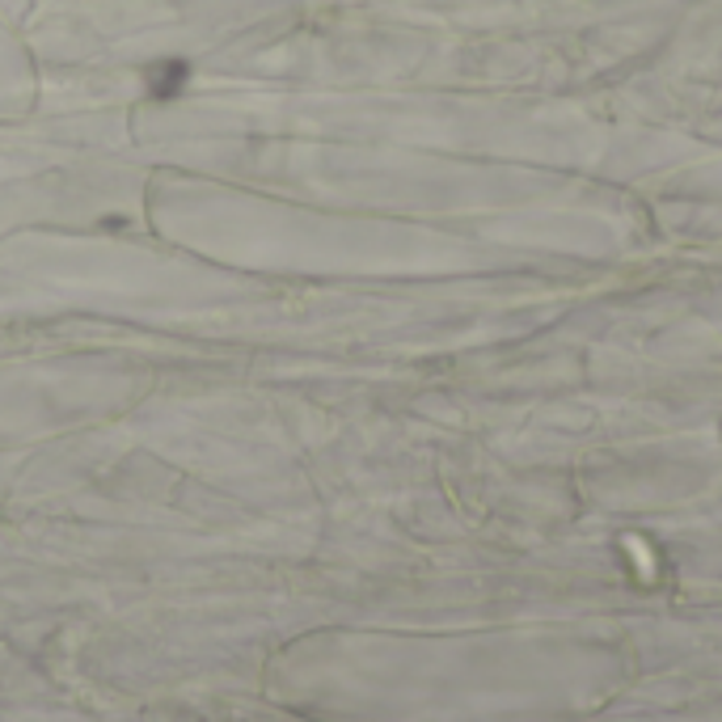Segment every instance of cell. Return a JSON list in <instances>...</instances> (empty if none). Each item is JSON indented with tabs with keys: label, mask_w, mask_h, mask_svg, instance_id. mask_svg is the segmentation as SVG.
<instances>
[{
	"label": "cell",
	"mask_w": 722,
	"mask_h": 722,
	"mask_svg": "<svg viewBox=\"0 0 722 722\" xmlns=\"http://www.w3.org/2000/svg\"><path fill=\"white\" fill-rule=\"evenodd\" d=\"M182 77H187V68H182V64H160V73L153 77V93H157V98H169V93H178Z\"/></svg>",
	"instance_id": "cell-1"
}]
</instances>
